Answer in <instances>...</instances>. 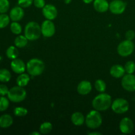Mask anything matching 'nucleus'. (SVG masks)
<instances>
[{"instance_id":"nucleus-19","label":"nucleus","mask_w":135,"mask_h":135,"mask_svg":"<svg viewBox=\"0 0 135 135\" xmlns=\"http://www.w3.org/2000/svg\"><path fill=\"white\" fill-rule=\"evenodd\" d=\"M13 123V119L9 114H3L0 116V127L6 129L11 126Z\"/></svg>"},{"instance_id":"nucleus-26","label":"nucleus","mask_w":135,"mask_h":135,"mask_svg":"<svg viewBox=\"0 0 135 135\" xmlns=\"http://www.w3.org/2000/svg\"><path fill=\"white\" fill-rule=\"evenodd\" d=\"M10 30L13 34L15 35H19L22 32V26L18 22L13 21L10 25Z\"/></svg>"},{"instance_id":"nucleus-22","label":"nucleus","mask_w":135,"mask_h":135,"mask_svg":"<svg viewBox=\"0 0 135 135\" xmlns=\"http://www.w3.org/2000/svg\"><path fill=\"white\" fill-rule=\"evenodd\" d=\"M18 54H19V52H18V50L17 49V47L14 46H11L7 49L6 50V55L9 59H17L18 56Z\"/></svg>"},{"instance_id":"nucleus-27","label":"nucleus","mask_w":135,"mask_h":135,"mask_svg":"<svg viewBox=\"0 0 135 135\" xmlns=\"http://www.w3.org/2000/svg\"><path fill=\"white\" fill-rule=\"evenodd\" d=\"M94 86L96 90L100 93L104 92L106 90V84L105 81L102 79H98L97 80H96L94 83Z\"/></svg>"},{"instance_id":"nucleus-24","label":"nucleus","mask_w":135,"mask_h":135,"mask_svg":"<svg viewBox=\"0 0 135 135\" xmlns=\"http://www.w3.org/2000/svg\"><path fill=\"white\" fill-rule=\"evenodd\" d=\"M53 126L52 124L50 122L48 121H46V122L43 123L40 125V126L39 131L40 132L41 134H47L48 133H50V132L52 131Z\"/></svg>"},{"instance_id":"nucleus-8","label":"nucleus","mask_w":135,"mask_h":135,"mask_svg":"<svg viewBox=\"0 0 135 135\" xmlns=\"http://www.w3.org/2000/svg\"><path fill=\"white\" fill-rule=\"evenodd\" d=\"M121 86L124 90L128 92L135 91V75L127 74L124 75L121 79Z\"/></svg>"},{"instance_id":"nucleus-33","label":"nucleus","mask_w":135,"mask_h":135,"mask_svg":"<svg viewBox=\"0 0 135 135\" xmlns=\"http://www.w3.org/2000/svg\"><path fill=\"white\" fill-rule=\"evenodd\" d=\"M9 89L7 86L4 84H0V96H5L7 95Z\"/></svg>"},{"instance_id":"nucleus-3","label":"nucleus","mask_w":135,"mask_h":135,"mask_svg":"<svg viewBox=\"0 0 135 135\" xmlns=\"http://www.w3.org/2000/svg\"><path fill=\"white\" fill-rule=\"evenodd\" d=\"M44 69V63L43 61L38 58H32L26 63V71L31 76H39L43 73Z\"/></svg>"},{"instance_id":"nucleus-36","label":"nucleus","mask_w":135,"mask_h":135,"mask_svg":"<svg viewBox=\"0 0 135 135\" xmlns=\"http://www.w3.org/2000/svg\"><path fill=\"white\" fill-rule=\"evenodd\" d=\"M88 134L90 135H101L102 133H99V132H92V133H89Z\"/></svg>"},{"instance_id":"nucleus-30","label":"nucleus","mask_w":135,"mask_h":135,"mask_svg":"<svg viewBox=\"0 0 135 135\" xmlns=\"http://www.w3.org/2000/svg\"><path fill=\"white\" fill-rule=\"evenodd\" d=\"M124 68L126 73L133 74L135 72V63L133 61H129L125 63Z\"/></svg>"},{"instance_id":"nucleus-37","label":"nucleus","mask_w":135,"mask_h":135,"mask_svg":"<svg viewBox=\"0 0 135 135\" xmlns=\"http://www.w3.org/2000/svg\"><path fill=\"white\" fill-rule=\"evenodd\" d=\"M83 1L84 3L89 4V3H91L92 2H93L94 0H83Z\"/></svg>"},{"instance_id":"nucleus-38","label":"nucleus","mask_w":135,"mask_h":135,"mask_svg":"<svg viewBox=\"0 0 135 135\" xmlns=\"http://www.w3.org/2000/svg\"><path fill=\"white\" fill-rule=\"evenodd\" d=\"M30 135H40V134H41V133H40V132H39V133H38V132L34 131V132H32V133H30Z\"/></svg>"},{"instance_id":"nucleus-20","label":"nucleus","mask_w":135,"mask_h":135,"mask_svg":"<svg viewBox=\"0 0 135 135\" xmlns=\"http://www.w3.org/2000/svg\"><path fill=\"white\" fill-rule=\"evenodd\" d=\"M30 77L29 76V74H26L23 73L20 74L17 78L16 80V83L19 86L21 87H25L28 85V83L30 82Z\"/></svg>"},{"instance_id":"nucleus-16","label":"nucleus","mask_w":135,"mask_h":135,"mask_svg":"<svg viewBox=\"0 0 135 135\" xmlns=\"http://www.w3.org/2000/svg\"><path fill=\"white\" fill-rule=\"evenodd\" d=\"M93 6L98 13H105L109 10V3L107 0H94Z\"/></svg>"},{"instance_id":"nucleus-34","label":"nucleus","mask_w":135,"mask_h":135,"mask_svg":"<svg viewBox=\"0 0 135 135\" xmlns=\"http://www.w3.org/2000/svg\"><path fill=\"white\" fill-rule=\"evenodd\" d=\"M33 4L36 8L42 9L46 5V1L45 0H34Z\"/></svg>"},{"instance_id":"nucleus-23","label":"nucleus","mask_w":135,"mask_h":135,"mask_svg":"<svg viewBox=\"0 0 135 135\" xmlns=\"http://www.w3.org/2000/svg\"><path fill=\"white\" fill-rule=\"evenodd\" d=\"M11 79V74L7 69H0V82L8 83Z\"/></svg>"},{"instance_id":"nucleus-29","label":"nucleus","mask_w":135,"mask_h":135,"mask_svg":"<svg viewBox=\"0 0 135 135\" xmlns=\"http://www.w3.org/2000/svg\"><path fill=\"white\" fill-rule=\"evenodd\" d=\"M13 113L17 117H25L28 114V110L23 107H16L13 110Z\"/></svg>"},{"instance_id":"nucleus-35","label":"nucleus","mask_w":135,"mask_h":135,"mask_svg":"<svg viewBox=\"0 0 135 135\" xmlns=\"http://www.w3.org/2000/svg\"><path fill=\"white\" fill-rule=\"evenodd\" d=\"M125 38L129 40H133L135 38V32L132 30H128L125 34Z\"/></svg>"},{"instance_id":"nucleus-11","label":"nucleus","mask_w":135,"mask_h":135,"mask_svg":"<svg viewBox=\"0 0 135 135\" xmlns=\"http://www.w3.org/2000/svg\"><path fill=\"white\" fill-rule=\"evenodd\" d=\"M119 130L125 134H130L134 130V123L129 117H124L119 123Z\"/></svg>"},{"instance_id":"nucleus-39","label":"nucleus","mask_w":135,"mask_h":135,"mask_svg":"<svg viewBox=\"0 0 135 135\" xmlns=\"http://www.w3.org/2000/svg\"><path fill=\"white\" fill-rule=\"evenodd\" d=\"M71 1H72V0H64L65 3H67V4L70 3L71 2Z\"/></svg>"},{"instance_id":"nucleus-5","label":"nucleus","mask_w":135,"mask_h":135,"mask_svg":"<svg viewBox=\"0 0 135 135\" xmlns=\"http://www.w3.org/2000/svg\"><path fill=\"white\" fill-rule=\"evenodd\" d=\"M7 98L11 102L19 103L24 101L26 98V91L23 87L15 86L9 89Z\"/></svg>"},{"instance_id":"nucleus-7","label":"nucleus","mask_w":135,"mask_h":135,"mask_svg":"<svg viewBox=\"0 0 135 135\" xmlns=\"http://www.w3.org/2000/svg\"><path fill=\"white\" fill-rule=\"evenodd\" d=\"M112 109L117 114H123L129 109V104L127 100L124 98H117L112 104Z\"/></svg>"},{"instance_id":"nucleus-14","label":"nucleus","mask_w":135,"mask_h":135,"mask_svg":"<svg viewBox=\"0 0 135 135\" xmlns=\"http://www.w3.org/2000/svg\"><path fill=\"white\" fill-rule=\"evenodd\" d=\"M24 16H25V11L22 7L20 6L14 7L12 8L9 13V17L12 21L18 22L22 19Z\"/></svg>"},{"instance_id":"nucleus-4","label":"nucleus","mask_w":135,"mask_h":135,"mask_svg":"<svg viewBox=\"0 0 135 135\" xmlns=\"http://www.w3.org/2000/svg\"><path fill=\"white\" fill-rule=\"evenodd\" d=\"M85 123L87 127L90 129H96L102 124V117L99 111L94 109L87 114L85 118Z\"/></svg>"},{"instance_id":"nucleus-12","label":"nucleus","mask_w":135,"mask_h":135,"mask_svg":"<svg viewBox=\"0 0 135 135\" xmlns=\"http://www.w3.org/2000/svg\"><path fill=\"white\" fill-rule=\"evenodd\" d=\"M42 13L45 18L47 20L55 19L57 17V9L52 4H46L44 7L42 8Z\"/></svg>"},{"instance_id":"nucleus-9","label":"nucleus","mask_w":135,"mask_h":135,"mask_svg":"<svg viewBox=\"0 0 135 135\" xmlns=\"http://www.w3.org/2000/svg\"><path fill=\"white\" fill-rule=\"evenodd\" d=\"M127 3L123 0H113L109 3V10L114 15H121L125 12Z\"/></svg>"},{"instance_id":"nucleus-32","label":"nucleus","mask_w":135,"mask_h":135,"mask_svg":"<svg viewBox=\"0 0 135 135\" xmlns=\"http://www.w3.org/2000/svg\"><path fill=\"white\" fill-rule=\"evenodd\" d=\"M34 0H18V6L21 7L22 8H27L31 6L32 4H33Z\"/></svg>"},{"instance_id":"nucleus-1","label":"nucleus","mask_w":135,"mask_h":135,"mask_svg":"<svg viewBox=\"0 0 135 135\" xmlns=\"http://www.w3.org/2000/svg\"><path fill=\"white\" fill-rule=\"evenodd\" d=\"M112 104V96L106 93L100 94L93 99L92 102V107L96 110L104 112L111 108Z\"/></svg>"},{"instance_id":"nucleus-25","label":"nucleus","mask_w":135,"mask_h":135,"mask_svg":"<svg viewBox=\"0 0 135 135\" xmlns=\"http://www.w3.org/2000/svg\"><path fill=\"white\" fill-rule=\"evenodd\" d=\"M10 17L5 13H0V28H4L9 25Z\"/></svg>"},{"instance_id":"nucleus-18","label":"nucleus","mask_w":135,"mask_h":135,"mask_svg":"<svg viewBox=\"0 0 135 135\" xmlns=\"http://www.w3.org/2000/svg\"><path fill=\"white\" fill-rule=\"evenodd\" d=\"M85 118L81 112H76L72 114L71 117V122L75 126H82L85 123Z\"/></svg>"},{"instance_id":"nucleus-15","label":"nucleus","mask_w":135,"mask_h":135,"mask_svg":"<svg viewBox=\"0 0 135 135\" xmlns=\"http://www.w3.org/2000/svg\"><path fill=\"white\" fill-rule=\"evenodd\" d=\"M92 89V84L88 80H82L77 86V92L80 95L85 96L90 93Z\"/></svg>"},{"instance_id":"nucleus-6","label":"nucleus","mask_w":135,"mask_h":135,"mask_svg":"<svg viewBox=\"0 0 135 135\" xmlns=\"http://www.w3.org/2000/svg\"><path fill=\"white\" fill-rule=\"evenodd\" d=\"M134 50V44L132 40H125L122 41L117 46V53L119 55L123 57L129 56Z\"/></svg>"},{"instance_id":"nucleus-31","label":"nucleus","mask_w":135,"mask_h":135,"mask_svg":"<svg viewBox=\"0 0 135 135\" xmlns=\"http://www.w3.org/2000/svg\"><path fill=\"white\" fill-rule=\"evenodd\" d=\"M10 7L9 0H0V13H6Z\"/></svg>"},{"instance_id":"nucleus-10","label":"nucleus","mask_w":135,"mask_h":135,"mask_svg":"<svg viewBox=\"0 0 135 135\" xmlns=\"http://www.w3.org/2000/svg\"><path fill=\"white\" fill-rule=\"evenodd\" d=\"M42 34L46 38H51L55 33V26L51 20L46 19L41 25Z\"/></svg>"},{"instance_id":"nucleus-13","label":"nucleus","mask_w":135,"mask_h":135,"mask_svg":"<svg viewBox=\"0 0 135 135\" xmlns=\"http://www.w3.org/2000/svg\"><path fill=\"white\" fill-rule=\"evenodd\" d=\"M11 70L16 74L23 73L25 72L26 69V65L25 62L21 59H15L12 60L11 62Z\"/></svg>"},{"instance_id":"nucleus-17","label":"nucleus","mask_w":135,"mask_h":135,"mask_svg":"<svg viewBox=\"0 0 135 135\" xmlns=\"http://www.w3.org/2000/svg\"><path fill=\"white\" fill-rule=\"evenodd\" d=\"M109 73L113 78L120 79L125 75V70L123 66L121 65H114L111 67Z\"/></svg>"},{"instance_id":"nucleus-2","label":"nucleus","mask_w":135,"mask_h":135,"mask_svg":"<svg viewBox=\"0 0 135 135\" xmlns=\"http://www.w3.org/2000/svg\"><path fill=\"white\" fill-rule=\"evenodd\" d=\"M25 36L28 40L34 41L39 39L42 35L41 26L36 22L30 21L25 27Z\"/></svg>"},{"instance_id":"nucleus-28","label":"nucleus","mask_w":135,"mask_h":135,"mask_svg":"<svg viewBox=\"0 0 135 135\" xmlns=\"http://www.w3.org/2000/svg\"><path fill=\"white\" fill-rule=\"evenodd\" d=\"M9 101L8 98L0 96V112H5L9 106Z\"/></svg>"},{"instance_id":"nucleus-21","label":"nucleus","mask_w":135,"mask_h":135,"mask_svg":"<svg viewBox=\"0 0 135 135\" xmlns=\"http://www.w3.org/2000/svg\"><path fill=\"white\" fill-rule=\"evenodd\" d=\"M28 40L25 35H18L14 40L15 46L18 48H22L27 45Z\"/></svg>"}]
</instances>
